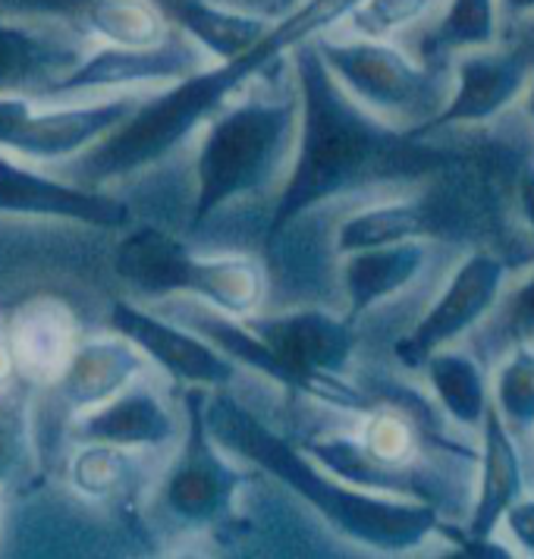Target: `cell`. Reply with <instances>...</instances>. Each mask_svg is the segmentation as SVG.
I'll return each instance as SVG.
<instances>
[{"label":"cell","mask_w":534,"mask_h":559,"mask_svg":"<svg viewBox=\"0 0 534 559\" xmlns=\"http://www.w3.org/2000/svg\"><path fill=\"white\" fill-rule=\"evenodd\" d=\"M299 92V135L289 174L268 211L264 239L308 211L365 199L378 186L422 177L428 157L412 132L390 127L353 102L333 79L315 41L289 51Z\"/></svg>","instance_id":"6da1fadb"},{"label":"cell","mask_w":534,"mask_h":559,"mask_svg":"<svg viewBox=\"0 0 534 559\" xmlns=\"http://www.w3.org/2000/svg\"><path fill=\"white\" fill-rule=\"evenodd\" d=\"M299 135V92L289 53L264 63L233 88L199 129L186 154L189 207L186 236H202L224 214L271 204L289 174Z\"/></svg>","instance_id":"7a4b0ae2"},{"label":"cell","mask_w":534,"mask_h":559,"mask_svg":"<svg viewBox=\"0 0 534 559\" xmlns=\"http://www.w3.org/2000/svg\"><path fill=\"white\" fill-rule=\"evenodd\" d=\"M204 425L224 450L268 475L271 481L283 484L349 544L381 554H403L425 547L434 534H440L443 515L437 509L333 478L328 468L302 453L299 443L274 431L233 390L204 393Z\"/></svg>","instance_id":"3957f363"},{"label":"cell","mask_w":534,"mask_h":559,"mask_svg":"<svg viewBox=\"0 0 534 559\" xmlns=\"http://www.w3.org/2000/svg\"><path fill=\"white\" fill-rule=\"evenodd\" d=\"M242 82L246 76L236 70V63H214L195 76L152 88L120 127L110 129L73 164L57 170L102 189H123L127 182L149 179L161 167L189 154L204 120Z\"/></svg>","instance_id":"277c9868"},{"label":"cell","mask_w":534,"mask_h":559,"mask_svg":"<svg viewBox=\"0 0 534 559\" xmlns=\"http://www.w3.org/2000/svg\"><path fill=\"white\" fill-rule=\"evenodd\" d=\"M114 271L139 299L189 296L229 318H252L268 308L271 274L264 258L227 246H195L186 233L161 224H132L114 249Z\"/></svg>","instance_id":"5b68a950"},{"label":"cell","mask_w":534,"mask_h":559,"mask_svg":"<svg viewBox=\"0 0 534 559\" xmlns=\"http://www.w3.org/2000/svg\"><path fill=\"white\" fill-rule=\"evenodd\" d=\"M333 79L368 114L390 127L425 135L431 120L450 98V67H431L418 60L403 41L361 38L333 28L315 38Z\"/></svg>","instance_id":"8992f818"},{"label":"cell","mask_w":534,"mask_h":559,"mask_svg":"<svg viewBox=\"0 0 534 559\" xmlns=\"http://www.w3.org/2000/svg\"><path fill=\"white\" fill-rule=\"evenodd\" d=\"M202 386L182 390L186 431L152 484L157 512L179 532H214L233 522L254 468L224 450L204 425Z\"/></svg>","instance_id":"52a82bcc"},{"label":"cell","mask_w":534,"mask_h":559,"mask_svg":"<svg viewBox=\"0 0 534 559\" xmlns=\"http://www.w3.org/2000/svg\"><path fill=\"white\" fill-rule=\"evenodd\" d=\"M145 92L104 98L0 95V152L32 164L67 167L120 127Z\"/></svg>","instance_id":"ba28073f"},{"label":"cell","mask_w":534,"mask_h":559,"mask_svg":"<svg viewBox=\"0 0 534 559\" xmlns=\"http://www.w3.org/2000/svg\"><path fill=\"white\" fill-rule=\"evenodd\" d=\"M509 283V261L490 249H472L443 274L440 286L425 302L422 314L393 343V358L418 371L434 353L459 346L482 331V324L500 306Z\"/></svg>","instance_id":"9c48e42d"},{"label":"cell","mask_w":534,"mask_h":559,"mask_svg":"<svg viewBox=\"0 0 534 559\" xmlns=\"http://www.w3.org/2000/svg\"><path fill=\"white\" fill-rule=\"evenodd\" d=\"M0 221L123 233L135 224V207L120 189L85 186L57 167L0 152Z\"/></svg>","instance_id":"30bf717a"},{"label":"cell","mask_w":534,"mask_h":559,"mask_svg":"<svg viewBox=\"0 0 534 559\" xmlns=\"http://www.w3.org/2000/svg\"><path fill=\"white\" fill-rule=\"evenodd\" d=\"M110 328L127 333L152 361L154 371L179 390L186 386L233 390L246 374L204 333L157 311L154 306H142L139 299H114Z\"/></svg>","instance_id":"8fae6325"},{"label":"cell","mask_w":534,"mask_h":559,"mask_svg":"<svg viewBox=\"0 0 534 559\" xmlns=\"http://www.w3.org/2000/svg\"><path fill=\"white\" fill-rule=\"evenodd\" d=\"M214 60L174 32L167 41L152 48H120L92 41L76 67L48 92V98H104L127 92H152L186 76H195Z\"/></svg>","instance_id":"7c38bea8"},{"label":"cell","mask_w":534,"mask_h":559,"mask_svg":"<svg viewBox=\"0 0 534 559\" xmlns=\"http://www.w3.org/2000/svg\"><path fill=\"white\" fill-rule=\"evenodd\" d=\"M164 378L152 371L123 393L102 406L79 412L67 421L70 440H95L123 447L132 453H170L186 431V406L174 403L170 390H164Z\"/></svg>","instance_id":"4fadbf2b"},{"label":"cell","mask_w":534,"mask_h":559,"mask_svg":"<svg viewBox=\"0 0 534 559\" xmlns=\"http://www.w3.org/2000/svg\"><path fill=\"white\" fill-rule=\"evenodd\" d=\"M532 73L534 63L529 53L500 48V41L490 48L459 53L450 63V98L431 120V127L425 129V135L440 129L494 123L512 104H519Z\"/></svg>","instance_id":"5bb4252c"},{"label":"cell","mask_w":534,"mask_h":559,"mask_svg":"<svg viewBox=\"0 0 534 559\" xmlns=\"http://www.w3.org/2000/svg\"><path fill=\"white\" fill-rule=\"evenodd\" d=\"M13 378L38 390H51L63 378L82 343V324L70 299L35 293L3 314Z\"/></svg>","instance_id":"9a60e30c"},{"label":"cell","mask_w":534,"mask_h":559,"mask_svg":"<svg viewBox=\"0 0 534 559\" xmlns=\"http://www.w3.org/2000/svg\"><path fill=\"white\" fill-rule=\"evenodd\" d=\"M434 249L428 239H406L390 246H371L336 258V293L343 314L361 321L390 302L403 299L431 271Z\"/></svg>","instance_id":"2e32d148"},{"label":"cell","mask_w":534,"mask_h":559,"mask_svg":"<svg viewBox=\"0 0 534 559\" xmlns=\"http://www.w3.org/2000/svg\"><path fill=\"white\" fill-rule=\"evenodd\" d=\"M92 38L73 26L0 16V95H48Z\"/></svg>","instance_id":"e0dca14e"},{"label":"cell","mask_w":534,"mask_h":559,"mask_svg":"<svg viewBox=\"0 0 534 559\" xmlns=\"http://www.w3.org/2000/svg\"><path fill=\"white\" fill-rule=\"evenodd\" d=\"M152 371V361L127 333L110 328L107 333H85L63 378L41 393H48L63 408V421H70L79 412H88L114 400L129 383Z\"/></svg>","instance_id":"ac0fdd59"},{"label":"cell","mask_w":534,"mask_h":559,"mask_svg":"<svg viewBox=\"0 0 534 559\" xmlns=\"http://www.w3.org/2000/svg\"><path fill=\"white\" fill-rule=\"evenodd\" d=\"M525 497V462L522 440L509 431L490 403L478 428V462L472 507L465 512L459 532L472 540H494L507 512Z\"/></svg>","instance_id":"d6986e66"},{"label":"cell","mask_w":534,"mask_h":559,"mask_svg":"<svg viewBox=\"0 0 534 559\" xmlns=\"http://www.w3.org/2000/svg\"><path fill=\"white\" fill-rule=\"evenodd\" d=\"M428 192H390L383 199H361L336 217L331 229L333 254H349L371 246H390L406 239H434L443 224Z\"/></svg>","instance_id":"ffe728a7"},{"label":"cell","mask_w":534,"mask_h":559,"mask_svg":"<svg viewBox=\"0 0 534 559\" xmlns=\"http://www.w3.org/2000/svg\"><path fill=\"white\" fill-rule=\"evenodd\" d=\"M170 26L199 45L214 63H233L258 48L274 20L229 0H154Z\"/></svg>","instance_id":"44dd1931"},{"label":"cell","mask_w":534,"mask_h":559,"mask_svg":"<svg viewBox=\"0 0 534 559\" xmlns=\"http://www.w3.org/2000/svg\"><path fill=\"white\" fill-rule=\"evenodd\" d=\"M500 0H443L425 26L403 38L408 51L431 67H450L459 53L490 48L500 41Z\"/></svg>","instance_id":"7402d4cb"},{"label":"cell","mask_w":534,"mask_h":559,"mask_svg":"<svg viewBox=\"0 0 534 559\" xmlns=\"http://www.w3.org/2000/svg\"><path fill=\"white\" fill-rule=\"evenodd\" d=\"M149 459L152 453H132L95 440H70L63 478L82 503H127L149 481Z\"/></svg>","instance_id":"603a6c76"},{"label":"cell","mask_w":534,"mask_h":559,"mask_svg":"<svg viewBox=\"0 0 534 559\" xmlns=\"http://www.w3.org/2000/svg\"><path fill=\"white\" fill-rule=\"evenodd\" d=\"M418 374H425L431 403L447 421H453L462 431L478 433L490 408V371L484 358L472 349V343L434 353L418 368Z\"/></svg>","instance_id":"cb8c5ba5"},{"label":"cell","mask_w":534,"mask_h":559,"mask_svg":"<svg viewBox=\"0 0 534 559\" xmlns=\"http://www.w3.org/2000/svg\"><path fill=\"white\" fill-rule=\"evenodd\" d=\"M361 0H299L286 16H281L271 32L258 41V48L242 60H233L242 76H254L264 63L289 53L302 41H315L318 35H328L343 26V20L356 10Z\"/></svg>","instance_id":"d4e9b609"},{"label":"cell","mask_w":534,"mask_h":559,"mask_svg":"<svg viewBox=\"0 0 534 559\" xmlns=\"http://www.w3.org/2000/svg\"><path fill=\"white\" fill-rule=\"evenodd\" d=\"M82 32L98 45L152 48L167 41L177 28L154 0H95L82 20Z\"/></svg>","instance_id":"484cf974"},{"label":"cell","mask_w":534,"mask_h":559,"mask_svg":"<svg viewBox=\"0 0 534 559\" xmlns=\"http://www.w3.org/2000/svg\"><path fill=\"white\" fill-rule=\"evenodd\" d=\"M32 386L23 381L0 383V490L26 481L38 459V431H35V403Z\"/></svg>","instance_id":"4316f807"},{"label":"cell","mask_w":534,"mask_h":559,"mask_svg":"<svg viewBox=\"0 0 534 559\" xmlns=\"http://www.w3.org/2000/svg\"><path fill=\"white\" fill-rule=\"evenodd\" d=\"M490 403L519 440L534 437V343L507 346L490 374Z\"/></svg>","instance_id":"83f0119b"},{"label":"cell","mask_w":534,"mask_h":559,"mask_svg":"<svg viewBox=\"0 0 534 559\" xmlns=\"http://www.w3.org/2000/svg\"><path fill=\"white\" fill-rule=\"evenodd\" d=\"M443 0H361L356 10L343 20L340 32L361 38H390L403 41L418 26H425Z\"/></svg>","instance_id":"f1b7e54d"},{"label":"cell","mask_w":534,"mask_h":559,"mask_svg":"<svg viewBox=\"0 0 534 559\" xmlns=\"http://www.w3.org/2000/svg\"><path fill=\"white\" fill-rule=\"evenodd\" d=\"M475 336H490L503 349L512 343H534V267L525 277L515 280V286H509L500 306L494 308V314L484 321Z\"/></svg>","instance_id":"f546056e"},{"label":"cell","mask_w":534,"mask_h":559,"mask_svg":"<svg viewBox=\"0 0 534 559\" xmlns=\"http://www.w3.org/2000/svg\"><path fill=\"white\" fill-rule=\"evenodd\" d=\"M95 0H0V16L28 20V23H54L82 32V20Z\"/></svg>","instance_id":"4dcf8cb0"},{"label":"cell","mask_w":534,"mask_h":559,"mask_svg":"<svg viewBox=\"0 0 534 559\" xmlns=\"http://www.w3.org/2000/svg\"><path fill=\"white\" fill-rule=\"evenodd\" d=\"M503 525H507L512 544H515L519 550H525V554H532L534 557V497L525 493L515 507L509 509Z\"/></svg>","instance_id":"1f68e13d"},{"label":"cell","mask_w":534,"mask_h":559,"mask_svg":"<svg viewBox=\"0 0 534 559\" xmlns=\"http://www.w3.org/2000/svg\"><path fill=\"white\" fill-rule=\"evenodd\" d=\"M515 214L522 227L534 236V160L525 164L515 177Z\"/></svg>","instance_id":"d6a6232c"},{"label":"cell","mask_w":534,"mask_h":559,"mask_svg":"<svg viewBox=\"0 0 534 559\" xmlns=\"http://www.w3.org/2000/svg\"><path fill=\"white\" fill-rule=\"evenodd\" d=\"M13 381V358L7 346V324H3V311H0V383Z\"/></svg>","instance_id":"836d02e7"},{"label":"cell","mask_w":534,"mask_h":559,"mask_svg":"<svg viewBox=\"0 0 534 559\" xmlns=\"http://www.w3.org/2000/svg\"><path fill=\"white\" fill-rule=\"evenodd\" d=\"M503 16H534V0H500Z\"/></svg>","instance_id":"e575fe53"},{"label":"cell","mask_w":534,"mask_h":559,"mask_svg":"<svg viewBox=\"0 0 534 559\" xmlns=\"http://www.w3.org/2000/svg\"><path fill=\"white\" fill-rule=\"evenodd\" d=\"M519 107H522V117L529 120V127L534 132V73L529 79V85H525V92H522V98H519Z\"/></svg>","instance_id":"d590c367"},{"label":"cell","mask_w":534,"mask_h":559,"mask_svg":"<svg viewBox=\"0 0 534 559\" xmlns=\"http://www.w3.org/2000/svg\"><path fill=\"white\" fill-rule=\"evenodd\" d=\"M0 537H3V490H0Z\"/></svg>","instance_id":"8d00e7d4"}]
</instances>
